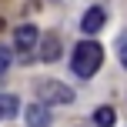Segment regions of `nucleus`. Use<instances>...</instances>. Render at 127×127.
<instances>
[{
	"instance_id": "1",
	"label": "nucleus",
	"mask_w": 127,
	"mask_h": 127,
	"mask_svg": "<svg viewBox=\"0 0 127 127\" xmlns=\"http://www.w3.org/2000/svg\"><path fill=\"white\" fill-rule=\"evenodd\" d=\"M100 64H104V47L100 44H94V40H84V44H77V50H74V57H70V67H74V74L77 77H94L97 70H100Z\"/></svg>"
},
{
	"instance_id": "2",
	"label": "nucleus",
	"mask_w": 127,
	"mask_h": 127,
	"mask_svg": "<svg viewBox=\"0 0 127 127\" xmlns=\"http://www.w3.org/2000/svg\"><path fill=\"white\" fill-rule=\"evenodd\" d=\"M37 94H40V104H70L74 100V90L67 87V84H60V80H40L37 84Z\"/></svg>"
},
{
	"instance_id": "3",
	"label": "nucleus",
	"mask_w": 127,
	"mask_h": 127,
	"mask_svg": "<svg viewBox=\"0 0 127 127\" xmlns=\"http://www.w3.org/2000/svg\"><path fill=\"white\" fill-rule=\"evenodd\" d=\"M33 44H37V27H33V24L17 27V33H13V47H17L20 54H30Z\"/></svg>"
},
{
	"instance_id": "4",
	"label": "nucleus",
	"mask_w": 127,
	"mask_h": 127,
	"mask_svg": "<svg viewBox=\"0 0 127 127\" xmlns=\"http://www.w3.org/2000/svg\"><path fill=\"white\" fill-rule=\"evenodd\" d=\"M24 121H27V127H50V107L47 104H30L24 110Z\"/></svg>"
},
{
	"instance_id": "5",
	"label": "nucleus",
	"mask_w": 127,
	"mask_h": 127,
	"mask_svg": "<svg viewBox=\"0 0 127 127\" xmlns=\"http://www.w3.org/2000/svg\"><path fill=\"white\" fill-rule=\"evenodd\" d=\"M104 20H107L104 7H90V10L84 13V20H80V30L84 33H97V30H104Z\"/></svg>"
},
{
	"instance_id": "6",
	"label": "nucleus",
	"mask_w": 127,
	"mask_h": 127,
	"mask_svg": "<svg viewBox=\"0 0 127 127\" xmlns=\"http://www.w3.org/2000/svg\"><path fill=\"white\" fill-rule=\"evenodd\" d=\"M60 37H57V33H50V37H44V44H40V60H47V64H54V60H57L60 57Z\"/></svg>"
},
{
	"instance_id": "7",
	"label": "nucleus",
	"mask_w": 127,
	"mask_h": 127,
	"mask_svg": "<svg viewBox=\"0 0 127 127\" xmlns=\"http://www.w3.org/2000/svg\"><path fill=\"white\" fill-rule=\"evenodd\" d=\"M20 110V100L13 94H0V121H3V117H13Z\"/></svg>"
},
{
	"instance_id": "8",
	"label": "nucleus",
	"mask_w": 127,
	"mask_h": 127,
	"mask_svg": "<svg viewBox=\"0 0 127 127\" xmlns=\"http://www.w3.org/2000/svg\"><path fill=\"white\" fill-rule=\"evenodd\" d=\"M114 121H117L114 107H97V110H94V124H97V127H114Z\"/></svg>"
},
{
	"instance_id": "9",
	"label": "nucleus",
	"mask_w": 127,
	"mask_h": 127,
	"mask_svg": "<svg viewBox=\"0 0 127 127\" xmlns=\"http://www.w3.org/2000/svg\"><path fill=\"white\" fill-rule=\"evenodd\" d=\"M7 67H10V50L0 47V74H7Z\"/></svg>"
},
{
	"instance_id": "10",
	"label": "nucleus",
	"mask_w": 127,
	"mask_h": 127,
	"mask_svg": "<svg viewBox=\"0 0 127 127\" xmlns=\"http://www.w3.org/2000/svg\"><path fill=\"white\" fill-rule=\"evenodd\" d=\"M121 64H124V67H127V44L121 47Z\"/></svg>"
},
{
	"instance_id": "11",
	"label": "nucleus",
	"mask_w": 127,
	"mask_h": 127,
	"mask_svg": "<svg viewBox=\"0 0 127 127\" xmlns=\"http://www.w3.org/2000/svg\"><path fill=\"white\" fill-rule=\"evenodd\" d=\"M0 30H3V17H0Z\"/></svg>"
}]
</instances>
